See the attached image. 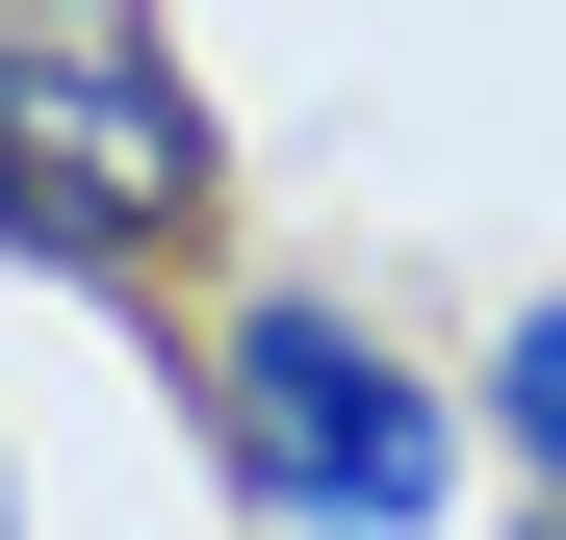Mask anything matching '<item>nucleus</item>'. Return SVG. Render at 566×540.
I'll return each mask as SVG.
<instances>
[{
  "label": "nucleus",
  "instance_id": "f257e3e1",
  "mask_svg": "<svg viewBox=\"0 0 566 540\" xmlns=\"http://www.w3.org/2000/svg\"><path fill=\"white\" fill-rule=\"evenodd\" d=\"M207 207L232 155H207V77L155 52V0H0V257L155 284Z\"/></svg>",
  "mask_w": 566,
  "mask_h": 540
},
{
  "label": "nucleus",
  "instance_id": "f03ea898",
  "mask_svg": "<svg viewBox=\"0 0 566 540\" xmlns=\"http://www.w3.org/2000/svg\"><path fill=\"white\" fill-rule=\"evenodd\" d=\"M207 464H232L258 540H438L463 515V387L387 360L335 284H258L207 335Z\"/></svg>",
  "mask_w": 566,
  "mask_h": 540
},
{
  "label": "nucleus",
  "instance_id": "7ed1b4c3",
  "mask_svg": "<svg viewBox=\"0 0 566 540\" xmlns=\"http://www.w3.org/2000/svg\"><path fill=\"white\" fill-rule=\"evenodd\" d=\"M463 412H490L515 464H541V540H566V284H541V309L490 335V387H463Z\"/></svg>",
  "mask_w": 566,
  "mask_h": 540
},
{
  "label": "nucleus",
  "instance_id": "20e7f679",
  "mask_svg": "<svg viewBox=\"0 0 566 540\" xmlns=\"http://www.w3.org/2000/svg\"><path fill=\"white\" fill-rule=\"evenodd\" d=\"M0 540H27V464H0Z\"/></svg>",
  "mask_w": 566,
  "mask_h": 540
}]
</instances>
